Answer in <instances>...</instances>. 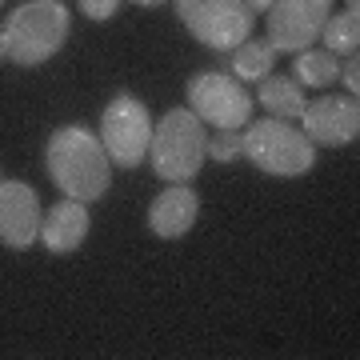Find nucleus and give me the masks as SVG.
<instances>
[{
	"instance_id": "f257e3e1",
	"label": "nucleus",
	"mask_w": 360,
	"mask_h": 360,
	"mask_svg": "<svg viewBox=\"0 0 360 360\" xmlns=\"http://www.w3.org/2000/svg\"><path fill=\"white\" fill-rule=\"evenodd\" d=\"M44 165H49L52 184L72 200H101L112 184V160L104 156L101 136L84 124H65L52 129L44 144Z\"/></svg>"
},
{
	"instance_id": "f03ea898",
	"label": "nucleus",
	"mask_w": 360,
	"mask_h": 360,
	"mask_svg": "<svg viewBox=\"0 0 360 360\" xmlns=\"http://www.w3.org/2000/svg\"><path fill=\"white\" fill-rule=\"evenodd\" d=\"M68 8L60 0H28L20 8L8 13L0 28V44H4V60L20 68H37L52 60L68 40Z\"/></svg>"
},
{
	"instance_id": "7ed1b4c3",
	"label": "nucleus",
	"mask_w": 360,
	"mask_h": 360,
	"mask_svg": "<svg viewBox=\"0 0 360 360\" xmlns=\"http://www.w3.org/2000/svg\"><path fill=\"white\" fill-rule=\"evenodd\" d=\"M156 176L168 184H188L208 160V129L193 108H172L153 124V144H148Z\"/></svg>"
},
{
	"instance_id": "20e7f679",
	"label": "nucleus",
	"mask_w": 360,
	"mask_h": 360,
	"mask_svg": "<svg viewBox=\"0 0 360 360\" xmlns=\"http://www.w3.org/2000/svg\"><path fill=\"white\" fill-rule=\"evenodd\" d=\"M240 156L269 176H304L316 165V144L281 116L240 129Z\"/></svg>"
},
{
	"instance_id": "39448f33",
	"label": "nucleus",
	"mask_w": 360,
	"mask_h": 360,
	"mask_svg": "<svg viewBox=\"0 0 360 360\" xmlns=\"http://www.w3.org/2000/svg\"><path fill=\"white\" fill-rule=\"evenodd\" d=\"M101 144L104 156L120 168H136L148 160V144H153V112L148 104L136 101L132 92H116L104 104L101 116Z\"/></svg>"
},
{
	"instance_id": "423d86ee",
	"label": "nucleus",
	"mask_w": 360,
	"mask_h": 360,
	"mask_svg": "<svg viewBox=\"0 0 360 360\" xmlns=\"http://www.w3.org/2000/svg\"><path fill=\"white\" fill-rule=\"evenodd\" d=\"M176 16L212 52H232L252 37V13L245 0H176Z\"/></svg>"
},
{
	"instance_id": "0eeeda50",
	"label": "nucleus",
	"mask_w": 360,
	"mask_h": 360,
	"mask_svg": "<svg viewBox=\"0 0 360 360\" xmlns=\"http://www.w3.org/2000/svg\"><path fill=\"white\" fill-rule=\"evenodd\" d=\"M188 108L212 129H245L252 116V96L236 77L208 68L188 80Z\"/></svg>"
},
{
	"instance_id": "6e6552de",
	"label": "nucleus",
	"mask_w": 360,
	"mask_h": 360,
	"mask_svg": "<svg viewBox=\"0 0 360 360\" xmlns=\"http://www.w3.org/2000/svg\"><path fill=\"white\" fill-rule=\"evenodd\" d=\"M333 13V0H272L269 16V44L276 52H304L321 40V28Z\"/></svg>"
},
{
	"instance_id": "1a4fd4ad",
	"label": "nucleus",
	"mask_w": 360,
	"mask_h": 360,
	"mask_svg": "<svg viewBox=\"0 0 360 360\" xmlns=\"http://www.w3.org/2000/svg\"><path fill=\"white\" fill-rule=\"evenodd\" d=\"M300 132L321 148H345L360 136V104L356 96H316L300 112Z\"/></svg>"
},
{
	"instance_id": "9d476101",
	"label": "nucleus",
	"mask_w": 360,
	"mask_h": 360,
	"mask_svg": "<svg viewBox=\"0 0 360 360\" xmlns=\"http://www.w3.org/2000/svg\"><path fill=\"white\" fill-rule=\"evenodd\" d=\"M40 196L25 180H0V245L32 248L40 240Z\"/></svg>"
},
{
	"instance_id": "9b49d317",
	"label": "nucleus",
	"mask_w": 360,
	"mask_h": 360,
	"mask_svg": "<svg viewBox=\"0 0 360 360\" xmlns=\"http://www.w3.org/2000/svg\"><path fill=\"white\" fill-rule=\"evenodd\" d=\"M89 208H84V200H72V196H65V200H56V205L40 217V245L49 248V252H56V257H65V252H77L84 240H89Z\"/></svg>"
},
{
	"instance_id": "f8f14e48",
	"label": "nucleus",
	"mask_w": 360,
	"mask_h": 360,
	"mask_svg": "<svg viewBox=\"0 0 360 360\" xmlns=\"http://www.w3.org/2000/svg\"><path fill=\"white\" fill-rule=\"evenodd\" d=\"M196 217H200L196 193L188 184H172V188H165V193L153 200V208H148V229H153L160 240H176V236H184V232L196 224Z\"/></svg>"
},
{
	"instance_id": "ddd939ff",
	"label": "nucleus",
	"mask_w": 360,
	"mask_h": 360,
	"mask_svg": "<svg viewBox=\"0 0 360 360\" xmlns=\"http://www.w3.org/2000/svg\"><path fill=\"white\" fill-rule=\"evenodd\" d=\"M257 101L264 104L272 116H281V120H300L309 96H304V84H296L292 77H272V72H269V77L260 80Z\"/></svg>"
},
{
	"instance_id": "4468645a",
	"label": "nucleus",
	"mask_w": 360,
	"mask_h": 360,
	"mask_svg": "<svg viewBox=\"0 0 360 360\" xmlns=\"http://www.w3.org/2000/svg\"><path fill=\"white\" fill-rule=\"evenodd\" d=\"M276 56L281 52L272 49L269 40L248 37L245 44L232 49V72H236V80H264L272 72V65H276Z\"/></svg>"
},
{
	"instance_id": "2eb2a0df",
	"label": "nucleus",
	"mask_w": 360,
	"mask_h": 360,
	"mask_svg": "<svg viewBox=\"0 0 360 360\" xmlns=\"http://www.w3.org/2000/svg\"><path fill=\"white\" fill-rule=\"evenodd\" d=\"M321 40L324 49L333 56H356V44H360V8H345V13H328L321 28Z\"/></svg>"
},
{
	"instance_id": "dca6fc26",
	"label": "nucleus",
	"mask_w": 360,
	"mask_h": 360,
	"mask_svg": "<svg viewBox=\"0 0 360 360\" xmlns=\"http://www.w3.org/2000/svg\"><path fill=\"white\" fill-rule=\"evenodd\" d=\"M340 77V56H333L328 49H304L296 52V84H309V89H324Z\"/></svg>"
},
{
	"instance_id": "f3484780",
	"label": "nucleus",
	"mask_w": 360,
	"mask_h": 360,
	"mask_svg": "<svg viewBox=\"0 0 360 360\" xmlns=\"http://www.w3.org/2000/svg\"><path fill=\"white\" fill-rule=\"evenodd\" d=\"M208 160H220V165H232L240 160V129H217L208 136Z\"/></svg>"
},
{
	"instance_id": "a211bd4d",
	"label": "nucleus",
	"mask_w": 360,
	"mask_h": 360,
	"mask_svg": "<svg viewBox=\"0 0 360 360\" xmlns=\"http://www.w3.org/2000/svg\"><path fill=\"white\" fill-rule=\"evenodd\" d=\"M120 4L124 0H80V13L89 16V20H112Z\"/></svg>"
},
{
	"instance_id": "6ab92c4d",
	"label": "nucleus",
	"mask_w": 360,
	"mask_h": 360,
	"mask_svg": "<svg viewBox=\"0 0 360 360\" xmlns=\"http://www.w3.org/2000/svg\"><path fill=\"white\" fill-rule=\"evenodd\" d=\"M336 80H345V84H348V92L356 96V89H360V60H356V56H348V60H340V77H336Z\"/></svg>"
},
{
	"instance_id": "aec40b11",
	"label": "nucleus",
	"mask_w": 360,
	"mask_h": 360,
	"mask_svg": "<svg viewBox=\"0 0 360 360\" xmlns=\"http://www.w3.org/2000/svg\"><path fill=\"white\" fill-rule=\"evenodd\" d=\"M248 4V13H269L272 8V0H245Z\"/></svg>"
},
{
	"instance_id": "412c9836",
	"label": "nucleus",
	"mask_w": 360,
	"mask_h": 360,
	"mask_svg": "<svg viewBox=\"0 0 360 360\" xmlns=\"http://www.w3.org/2000/svg\"><path fill=\"white\" fill-rule=\"evenodd\" d=\"M132 4H141V8H153V4H165V0H132Z\"/></svg>"
},
{
	"instance_id": "4be33fe9",
	"label": "nucleus",
	"mask_w": 360,
	"mask_h": 360,
	"mask_svg": "<svg viewBox=\"0 0 360 360\" xmlns=\"http://www.w3.org/2000/svg\"><path fill=\"white\" fill-rule=\"evenodd\" d=\"M348 8H360V0H348Z\"/></svg>"
},
{
	"instance_id": "5701e85b",
	"label": "nucleus",
	"mask_w": 360,
	"mask_h": 360,
	"mask_svg": "<svg viewBox=\"0 0 360 360\" xmlns=\"http://www.w3.org/2000/svg\"><path fill=\"white\" fill-rule=\"evenodd\" d=\"M0 60H4V44H0Z\"/></svg>"
},
{
	"instance_id": "b1692460",
	"label": "nucleus",
	"mask_w": 360,
	"mask_h": 360,
	"mask_svg": "<svg viewBox=\"0 0 360 360\" xmlns=\"http://www.w3.org/2000/svg\"><path fill=\"white\" fill-rule=\"evenodd\" d=\"M0 4H4V0H0Z\"/></svg>"
}]
</instances>
